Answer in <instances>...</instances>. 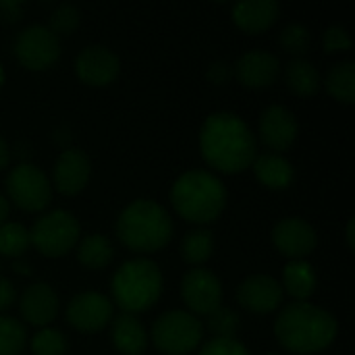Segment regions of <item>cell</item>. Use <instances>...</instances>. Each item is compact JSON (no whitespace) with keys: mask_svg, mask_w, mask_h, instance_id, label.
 <instances>
[{"mask_svg":"<svg viewBox=\"0 0 355 355\" xmlns=\"http://www.w3.org/2000/svg\"><path fill=\"white\" fill-rule=\"evenodd\" d=\"M204 160L223 173H239L256 160V137L248 123L233 112L210 114L200 131Z\"/></svg>","mask_w":355,"mask_h":355,"instance_id":"obj_1","label":"cell"},{"mask_svg":"<svg viewBox=\"0 0 355 355\" xmlns=\"http://www.w3.org/2000/svg\"><path fill=\"white\" fill-rule=\"evenodd\" d=\"M275 335L293 354H318L335 341L337 320L318 306L293 302L277 316Z\"/></svg>","mask_w":355,"mask_h":355,"instance_id":"obj_2","label":"cell"},{"mask_svg":"<svg viewBox=\"0 0 355 355\" xmlns=\"http://www.w3.org/2000/svg\"><path fill=\"white\" fill-rule=\"evenodd\" d=\"M171 202L185 220L206 225L225 210L227 189L220 179L208 171H187L173 183Z\"/></svg>","mask_w":355,"mask_h":355,"instance_id":"obj_3","label":"cell"},{"mask_svg":"<svg viewBox=\"0 0 355 355\" xmlns=\"http://www.w3.org/2000/svg\"><path fill=\"white\" fill-rule=\"evenodd\" d=\"M116 235L129 250L152 254L171 241L173 220L160 204L152 200H135L119 214Z\"/></svg>","mask_w":355,"mask_h":355,"instance_id":"obj_4","label":"cell"},{"mask_svg":"<svg viewBox=\"0 0 355 355\" xmlns=\"http://www.w3.org/2000/svg\"><path fill=\"white\" fill-rule=\"evenodd\" d=\"M162 272L146 258L125 262L112 277L110 289L116 306L125 314L150 310L162 295Z\"/></svg>","mask_w":355,"mask_h":355,"instance_id":"obj_5","label":"cell"},{"mask_svg":"<svg viewBox=\"0 0 355 355\" xmlns=\"http://www.w3.org/2000/svg\"><path fill=\"white\" fill-rule=\"evenodd\" d=\"M204 337L202 322L183 310L164 312L152 327V341L164 355H189Z\"/></svg>","mask_w":355,"mask_h":355,"instance_id":"obj_6","label":"cell"},{"mask_svg":"<svg viewBox=\"0 0 355 355\" xmlns=\"http://www.w3.org/2000/svg\"><path fill=\"white\" fill-rule=\"evenodd\" d=\"M81 233V227L77 218L67 210H52L42 214L31 231H29V243L48 258L64 256L73 250Z\"/></svg>","mask_w":355,"mask_h":355,"instance_id":"obj_7","label":"cell"},{"mask_svg":"<svg viewBox=\"0 0 355 355\" xmlns=\"http://www.w3.org/2000/svg\"><path fill=\"white\" fill-rule=\"evenodd\" d=\"M6 193L17 208L25 212H40L52 200V185L37 166L21 162L8 173Z\"/></svg>","mask_w":355,"mask_h":355,"instance_id":"obj_8","label":"cell"},{"mask_svg":"<svg viewBox=\"0 0 355 355\" xmlns=\"http://www.w3.org/2000/svg\"><path fill=\"white\" fill-rule=\"evenodd\" d=\"M15 56L31 71H44L60 56V42L46 25H29L15 37Z\"/></svg>","mask_w":355,"mask_h":355,"instance_id":"obj_9","label":"cell"},{"mask_svg":"<svg viewBox=\"0 0 355 355\" xmlns=\"http://www.w3.org/2000/svg\"><path fill=\"white\" fill-rule=\"evenodd\" d=\"M181 295L189 314L210 316L214 310L220 308L223 287L214 272L206 268H191L181 283Z\"/></svg>","mask_w":355,"mask_h":355,"instance_id":"obj_10","label":"cell"},{"mask_svg":"<svg viewBox=\"0 0 355 355\" xmlns=\"http://www.w3.org/2000/svg\"><path fill=\"white\" fill-rule=\"evenodd\" d=\"M112 304L106 295L96 291H83L75 295L67 306V320L81 333H98L112 320Z\"/></svg>","mask_w":355,"mask_h":355,"instance_id":"obj_11","label":"cell"},{"mask_svg":"<svg viewBox=\"0 0 355 355\" xmlns=\"http://www.w3.org/2000/svg\"><path fill=\"white\" fill-rule=\"evenodd\" d=\"M119 56L106 46H87L77 54V77L89 85H108L119 75Z\"/></svg>","mask_w":355,"mask_h":355,"instance_id":"obj_12","label":"cell"},{"mask_svg":"<svg viewBox=\"0 0 355 355\" xmlns=\"http://www.w3.org/2000/svg\"><path fill=\"white\" fill-rule=\"evenodd\" d=\"M272 241L277 250L293 260H302L316 248V231L302 218H283L272 229Z\"/></svg>","mask_w":355,"mask_h":355,"instance_id":"obj_13","label":"cell"},{"mask_svg":"<svg viewBox=\"0 0 355 355\" xmlns=\"http://www.w3.org/2000/svg\"><path fill=\"white\" fill-rule=\"evenodd\" d=\"M237 302L254 314L275 312L283 302V285L266 275L248 277L237 289Z\"/></svg>","mask_w":355,"mask_h":355,"instance_id":"obj_14","label":"cell"},{"mask_svg":"<svg viewBox=\"0 0 355 355\" xmlns=\"http://www.w3.org/2000/svg\"><path fill=\"white\" fill-rule=\"evenodd\" d=\"M297 129L293 112L285 106H268L260 116V137L272 154L289 150L297 137Z\"/></svg>","mask_w":355,"mask_h":355,"instance_id":"obj_15","label":"cell"},{"mask_svg":"<svg viewBox=\"0 0 355 355\" xmlns=\"http://www.w3.org/2000/svg\"><path fill=\"white\" fill-rule=\"evenodd\" d=\"M89 173H92V162L87 154L79 148H69L56 160L54 185L60 193L75 196L87 185Z\"/></svg>","mask_w":355,"mask_h":355,"instance_id":"obj_16","label":"cell"},{"mask_svg":"<svg viewBox=\"0 0 355 355\" xmlns=\"http://www.w3.org/2000/svg\"><path fill=\"white\" fill-rule=\"evenodd\" d=\"M279 71H281L279 58L266 50H250L235 64V75L239 83L254 89L270 85L279 77Z\"/></svg>","mask_w":355,"mask_h":355,"instance_id":"obj_17","label":"cell"},{"mask_svg":"<svg viewBox=\"0 0 355 355\" xmlns=\"http://www.w3.org/2000/svg\"><path fill=\"white\" fill-rule=\"evenodd\" d=\"M58 312V297L46 283L29 285L21 295V314L33 327H48Z\"/></svg>","mask_w":355,"mask_h":355,"instance_id":"obj_18","label":"cell"},{"mask_svg":"<svg viewBox=\"0 0 355 355\" xmlns=\"http://www.w3.org/2000/svg\"><path fill=\"white\" fill-rule=\"evenodd\" d=\"M279 2L275 0H248L233 6V21L239 29L248 33L266 31L279 17Z\"/></svg>","mask_w":355,"mask_h":355,"instance_id":"obj_19","label":"cell"},{"mask_svg":"<svg viewBox=\"0 0 355 355\" xmlns=\"http://www.w3.org/2000/svg\"><path fill=\"white\" fill-rule=\"evenodd\" d=\"M112 343L123 355H141L148 345V333L133 314L121 312L112 322Z\"/></svg>","mask_w":355,"mask_h":355,"instance_id":"obj_20","label":"cell"},{"mask_svg":"<svg viewBox=\"0 0 355 355\" xmlns=\"http://www.w3.org/2000/svg\"><path fill=\"white\" fill-rule=\"evenodd\" d=\"M252 166H254L258 181L268 189H287L295 179L293 164L287 158H283L281 154L270 152V154L256 156Z\"/></svg>","mask_w":355,"mask_h":355,"instance_id":"obj_21","label":"cell"},{"mask_svg":"<svg viewBox=\"0 0 355 355\" xmlns=\"http://www.w3.org/2000/svg\"><path fill=\"white\" fill-rule=\"evenodd\" d=\"M283 285L293 300L306 302L316 289V272L312 264H308L306 260L289 262L283 270Z\"/></svg>","mask_w":355,"mask_h":355,"instance_id":"obj_22","label":"cell"},{"mask_svg":"<svg viewBox=\"0 0 355 355\" xmlns=\"http://www.w3.org/2000/svg\"><path fill=\"white\" fill-rule=\"evenodd\" d=\"M285 81L293 94L304 96V98L314 96L320 89V73L306 58H295L289 62L287 73H285Z\"/></svg>","mask_w":355,"mask_h":355,"instance_id":"obj_23","label":"cell"},{"mask_svg":"<svg viewBox=\"0 0 355 355\" xmlns=\"http://www.w3.org/2000/svg\"><path fill=\"white\" fill-rule=\"evenodd\" d=\"M77 258L87 268H104L112 262L114 248L104 235H87L77 248Z\"/></svg>","mask_w":355,"mask_h":355,"instance_id":"obj_24","label":"cell"},{"mask_svg":"<svg viewBox=\"0 0 355 355\" xmlns=\"http://www.w3.org/2000/svg\"><path fill=\"white\" fill-rule=\"evenodd\" d=\"M329 94L337 98L339 102L354 104L355 100V64L352 60L335 64L324 81Z\"/></svg>","mask_w":355,"mask_h":355,"instance_id":"obj_25","label":"cell"},{"mask_svg":"<svg viewBox=\"0 0 355 355\" xmlns=\"http://www.w3.org/2000/svg\"><path fill=\"white\" fill-rule=\"evenodd\" d=\"M212 252H214V237L208 229H196L183 237L181 254L187 264L200 266L210 260Z\"/></svg>","mask_w":355,"mask_h":355,"instance_id":"obj_26","label":"cell"},{"mask_svg":"<svg viewBox=\"0 0 355 355\" xmlns=\"http://www.w3.org/2000/svg\"><path fill=\"white\" fill-rule=\"evenodd\" d=\"M29 248V231L19 223H4L0 227V254L19 258Z\"/></svg>","mask_w":355,"mask_h":355,"instance_id":"obj_27","label":"cell"},{"mask_svg":"<svg viewBox=\"0 0 355 355\" xmlns=\"http://www.w3.org/2000/svg\"><path fill=\"white\" fill-rule=\"evenodd\" d=\"M25 327L10 316H0V355H19L25 347Z\"/></svg>","mask_w":355,"mask_h":355,"instance_id":"obj_28","label":"cell"},{"mask_svg":"<svg viewBox=\"0 0 355 355\" xmlns=\"http://www.w3.org/2000/svg\"><path fill=\"white\" fill-rule=\"evenodd\" d=\"M33 355H64L67 352V337L58 329L44 327L31 339Z\"/></svg>","mask_w":355,"mask_h":355,"instance_id":"obj_29","label":"cell"},{"mask_svg":"<svg viewBox=\"0 0 355 355\" xmlns=\"http://www.w3.org/2000/svg\"><path fill=\"white\" fill-rule=\"evenodd\" d=\"M239 314L231 308H218L208 316V329L214 335V339H235V333L239 331Z\"/></svg>","mask_w":355,"mask_h":355,"instance_id":"obj_30","label":"cell"},{"mask_svg":"<svg viewBox=\"0 0 355 355\" xmlns=\"http://www.w3.org/2000/svg\"><path fill=\"white\" fill-rule=\"evenodd\" d=\"M79 21H81V15H79V8L77 6H73V4H60L56 10H52L48 29L56 37L58 35H69V33H73L79 27Z\"/></svg>","mask_w":355,"mask_h":355,"instance_id":"obj_31","label":"cell"},{"mask_svg":"<svg viewBox=\"0 0 355 355\" xmlns=\"http://www.w3.org/2000/svg\"><path fill=\"white\" fill-rule=\"evenodd\" d=\"M281 46L289 54H304L310 48V31L300 23H291L281 31Z\"/></svg>","mask_w":355,"mask_h":355,"instance_id":"obj_32","label":"cell"},{"mask_svg":"<svg viewBox=\"0 0 355 355\" xmlns=\"http://www.w3.org/2000/svg\"><path fill=\"white\" fill-rule=\"evenodd\" d=\"M198 355H250L248 347L237 339H212Z\"/></svg>","mask_w":355,"mask_h":355,"instance_id":"obj_33","label":"cell"},{"mask_svg":"<svg viewBox=\"0 0 355 355\" xmlns=\"http://www.w3.org/2000/svg\"><path fill=\"white\" fill-rule=\"evenodd\" d=\"M347 48H352V37H349L347 29L341 25L329 27L324 33V50L327 52H339V50H347Z\"/></svg>","mask_w":355,"mask_h":355,"instance_id":"obj_34","label":"cell"},{"mask_svg":"<svg viewBox=\"0 0 355 355\" xmlns=\"http://www.w3.org/2000/svg\"><path fill=\"white\" fill-rule=\"evenodd\" d=\"M231 75H233V69H231V64L225 62V60L212 62L210 69H208V73H206V77H208L214 85H225V83L231 79Z\"/></svg>","mask_w":355,"mask_h":355,"instance_id":"obj_35","label":"cell"},{"mask_svg":"<svg viewBox=\"0 0 355 355\" xmlns=\"http://www.w3.org/2000/svg\"><path fill=\"white\" fill-rule=\"evenodd\" d=\"M23 10V4L19 0H0V15L6 21H17Z\"/></svg>","mask_w":355,"mask_h":355,"instance_id":"obj_36","label":"cell"},{"mask_svg":"<svg viewBox=\"0 0 355 355\" xmlns=\"http://www.w3.org/2000/svg\"><path fill=\"white\" fill-rule=\"evenodd\" d=\"M15 297H17V293H15V287L10 285V281L0 277V312L6 310L15 302Z\"/></svg>","mask_w":355,"mask_h":355,"instance_id":"obj_37","label":"cell"},{"mask_svg":"<svg viewBox=\"0 0 355 355\" xmlns=\"http://www.w3.org/2000/svg\"><path fill=\"white\" fill-rule=\"evenodd\" d=\"M8 160H10V152H8V146H6V141L0 137V168H4L6 164H8Z\"/></svg>","mask_w":355,"mask_h":355,"instance_id":"obj_38","label":"cell"},{"mask_svg":"<svg viewBox=\"0 0 355 355\" xmlns=\"http://www.w3.org/2000/svg\"><path fill=\"white\" fill-rule=\"evenodd\" d=\"M6 216H8V200L0 193V227L6 223Z\"/></svg>","mask_w":355,"mask_h":355,"instance_id":"obj_39","label":"cell"},{"mask_svg":"<svg viewBox=\"0 0 355 355\" xmlns=\"http://www.w3.org/2000/svg\"><path fill=\"white\" fill-rule=\"evenodd\" d=\"M347 245L354 250V220L347 223Z\"/></svg>","mask_w":355,"mask_h":355,"instance_id":"obj_40","label":"cell"},{"mask_svg":"<svg viewBox=\"0 0 355 355\" xmlns=\"http://www.w3.org/2000/svg\"><path fill=\"white\" fill-rule=\"evenodd\" d=\"M25 266H27V264L17 262V264H15V270H17V272H29V268H25Z\"/></svg>","mask_w":355,"mask_h":355,"instance_id":"obj_41","label":"cell"},{"mask_svg":"<svg viewBox=\"0 0 355 355\" xmlns=\"http://www.w3.org/2000/svg\"><path fill=\"white\" fill-rule=\"evenodd\" d=\"M2 83H4V69H2V64H0V87H2Z\"/></svg>","mask_w":355,"mask_h":355,"instance_id":"obj_42","label":"cell"},{"mask_svg":"<svg viewBox=\"0 0 355 355\" xmlns=\"http://www.w3.org/2000/svg\"><path fill=\"white\" fill-rule=\"evenodd\" d=\"M270 355H275V354H270Z\"/></svg>","mask_w":355,"mask_h":355,"instance_id":"obj_43","label":"cell"}]
</instances>
